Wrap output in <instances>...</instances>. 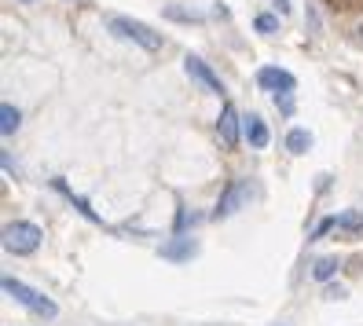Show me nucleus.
<instances>
[{
    "label": "nucleus",
    "instance_id": "nucleus-8",
    "mask_svg": "<svg viewBox=\"0 0 363 326\" xmlns=\"http://www.w3.org/2000/svg\"><path fill=\"white\" fill-rule=\"evenodd\" d=\"M242 136L250 140L253 150H261V147H268V125H264L257 114H246V118H242Z\"/></svg>",
    "mask_w": 363,
    "mask_h": 326
},
{
    "label": "nucleus",
    "instance_id": "nucleus-3",
    "mask_svg": "<svg viewBox=\"0 0 363 326\" xmlns=\"http://www.w3.org/2000/svg\"><path fill=\"white\" fill-rule=\"evenodd\" d=\"M40 246V227L33 220H15L4 227V249L15 253V257H26Z\"/></svg>",
    "mask_w": 363,
    "mask_h": 326
},
{
    "label": "nucleus",
    "instance_id": "nucleus-12",
    "mask_svg": "<svg viewBox=\"0 0 363 326\" xmlns=\"http://www.w3.org/2000/svg\"><path fill=\"white\" fill-rule=\"evenodd\" d=\"M55 187H59V191H62V194H67V198H70V202H74V206H77V209H81V213H84V216H89V220H92V224H103V220H99V213H96V209H92V206H89V202H84V198H81V194H74V191H70V187H67V184H62V180H59V184H55Z\"/></svg>",
    "mask_w": 363,
    "mask_h": 326
},
{
    "label": "nucleus",
    "instance_id": "nucleus-18",
    "mask_svg": "<svg viewBox=\"0 0 363 326\" xmlns=\"http://www.w3.org/2000/svg\"><path fill=\"white\" fill-rule=\"evenodd\" d=\"M275 4H279V11H283V15L290 11V4H286V0H275Z\"/></svg>",
    "mask_w": 363,
    "mask_h": 326
},
{
    "label": "nucleus",
    "instance_id": "nucleus-2",
    "mask_svg": "<svg viewBox=\"0 0 363 326\" xmlns=\"http://www.w3.org/2000/svg\"><path fill=\"white\" fill-rule=\"evenodd\" d=\"M111 30H114L118 37H125V40H133V45H140L143 52H158V48H162V33L151 30V26H143V23H136V18L114 15V18H111Z\"/></svg>",
    "mask_w": 363,
    "mask_h": 326
},
{
    "label": "nucleus",
    "instance_id": "nucleus-6",
    "mask_svg": "<svg viewBox=\"0 0 363 326\" xmlns=\"http://www.w3.org/2000/svg\"><path fill=\"white\" fill-rule=\"evenodd\" d=\"M250 198V184H242V180H235V184H228V191L220 194V202H217V220H224V216H231V213H239L242 209V202Z\"/></svg>",
    "mask_w": 363,
    "mask_h": 326
},
{
    "label": "nucleus",
    "instance_id": "nucleus-10",
    "mask_svg": "<svg viewBox=\"0 0 363 326\" xmlns=\"http://www.w3.org/2000/svg\"><path fill=\"white\" fill-rule=\"evenodd\" d=\"M18 125H23V114H18L11 103H4V106H0V133H4V136H15Z\"/></svg>",
    "mask_w": 363,
    "mask_h": 326
},
{
    "label": "nucleus",
    "instance_id": "nucleus-16",
    "mask_svg": "<svg viewBox=\"0 0 363 326\" xmlns=\"http://www.w3.org/2000/svg\"><path fill=\"white\" fill-rule=\"evenodd\" d=\"M330 227H337V216H327V220H319V224H315V231H312V238H323Z\"/></svg>",
    "mask_w": 363,
    "mask_h": 326
},
{
    "label": "nucleus",
    "instance_id": "nucleus-14",
    "mask_svg": "<svg viewBox=\"0 0 363 326\" xmlns=\"http://www.w3.org/2000/svg\"><path fill=\"white\" fill-rule=\"evenodd\" d=\"M334 271H337V260H334V257H319V260H315V268H312V275H315L319 282H327Z\"/></svg>",
    "mask_w": 363,
    "mask_h": 326
},
{
    "label": "nucleus",
    "instance_id": "nucleus-13",
    "mask_svg": "<svg viewBox=\"0 0 363 326\" xmlns=\"http://www.w3.org/2000/svg\"><path fill=\"white\" fill-rule=\"evenodd\" d=\"M337 231L359 235V231H363V216H359V213H341V216H337Z\"/></svg>",
    "mask_w": 363,
    "mask_h": 326
},
{
    "label": "nucleus",
    "instance_id": "nucleus-17",
    "mask_svg": "<svg viewBox=\"0 0 363 326\" xmlns=\"http://www.w3.org/2000/svg\"><path fill=\"white\" fill-rule=\"evenodd\" d=\"M165 15H169V18H202L199 11H180V8H169Z\"/></svg>",
    "mask_w": 363,
    "mask_h": 326
},
{
    "label": "nucleus",
    "instance_id": "nucleus-9",
    "mask_svg": "<svg viewBox=\"0 0 363 326\" xmlns=\"http://www.w3.org/2000/svg\"><path fill=\"white\" fill-rule=\"evenodd\" d=\"M308 147H312V133H308V128H290V133H286V150H290V154H305Z\"/></svg>",
    "mask_w": 363,
    "mask_h": 326
},
{
    "label": "nucleus",
    "instance_id": "nucleus-5",
    "mask_svg": "<svg viewBox=\"0 0 363 326\" xmlns=\"http://www.w3.org/2000/svg\"><path fill=\"white\" fill-rule=\"evenodd\" d=\"M184 70H187V77L195 81V84H202L206 92H213V96H220V92H224V84H220V77L213 74V70L206 67V62H202L199 55H187V59H184Z\"/></svg>",
    "mask_w": 363,
    "mask_h": 326
},
{
    "label": "nucleus",
    "instance_id": "nucleus-19",
    "mask_svg": "<svg viewBox=\"0 0 363 326\" xmlns=\"http://www.w3.org/2000/svg\"><path fill=\"white\" fill-rule=\"evenodd\" d=\"M359 37H363V23H359Z\"/></svg>",
    "mask_w": 363,
    "mask_h": 326
},
{
    "label": "nucleus",
    "instance_id": "nucleus-20",
    "mask_svg": "<svg viewBox=\"0 0 363 326\" xmlns=\"http://www.w3.org/2000/svg\"><path fill=\"white\" fill-rule=\"evenodd\" d=\"M23 4H33V0H23Z\"/></svg>",
    "mask_w": 363,
    "mask_h": 326
},
{
    "label": "nucleus",
    "instance_id": "nucleus-15",
    "mask_svg": "<svg viewBox=\"0 0 363 326\" xmlns=\"http://www.w3.org/2000/svg\"><path fill=\"white\" fill-rule=\"evenodd\" d=\"M253 26H257V33L272 37L275 30H279V18H275V15H257V18H253Z\"/></svg>",
    "mask_w": 363,
    "mask_h": 326
},
{
    "label": "nucleus",
    "instance_id": "nucleus-4",
    "mask_svg": "<svg viewBox=\"0 0 363 326\" xmlns=\"http://www.w3.org/2000/svg\"><path fill=\"white\" fill-rule=\"evenodd\" d=\"M257 84L264 92H272V96H290L294 92V74L290 70H279V67H261L257 70Z\"/></svg>",
    "mask_w": 363,
    "mask_h": 326
},
{
    "label": "nucleus",
    "instance_id": "nucleus-1",
    "mask_svg": "<svg viewBox=\"0 0 363 326\" xmlns=\"http://www.w3.org/2000/svg\"><path fill=\"white\" fill-rule=\"evenodd\" d=\"M4 293L11 300H18L23 308H30L33 315H40V319H55L59 315L55 300H48L45 293H37L33 286H26V282H18V279H4Z\"/></svg>",
    "mask_w": 363,
    "mask_h": 326
},
{
    "label": "nucleus",
    "instance_id": "nucleus-7",
    "mask_svg": "<svg viewBox=\"0 0 363 326\" xmlns=\"http://www.w3.org/2000/svg\"><path fill=\"white\" fill-rule=\"evenodd\" d=\"M217 133H220V143H224V147L239 143V111H235L231 103H224V111H220V118H217Z\"/></svg>",
    "mask_w": 363,
    "mask_h": 326
},
{
    "label": "nucleus",
    "instance_id": "nucleus-11",
    "mask_svg": "<svg viewBox=\"0 0 363 326\" xmlns=\"http://www.w3.org/2000/svg\"><path fill=\"white\" fill-rule=\"evenodd\" d=\"M191 253H195V242H191V238H177V242H169L162 249V257H169V260H187Z\"/></svg>",
    "mask_w": 363,
    "mask_h": 326
}]
</instances>
